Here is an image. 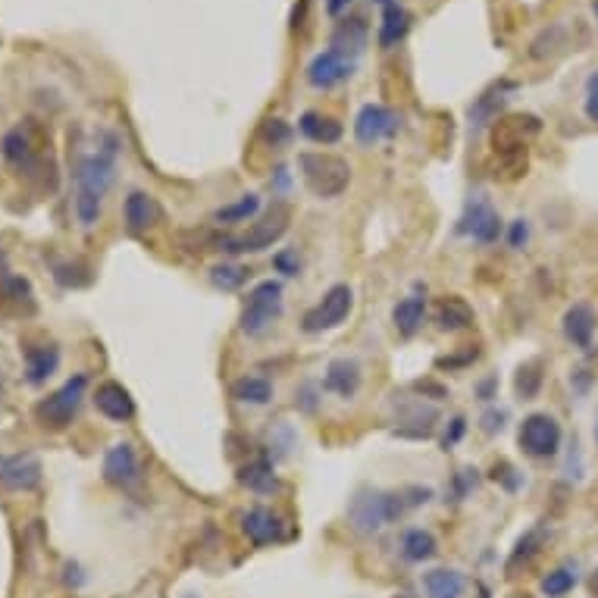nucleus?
<instances>
[{"mask_svg":"<svg viewBox=\"0 0 598 598\" xmlns=\"http://www.w3.org/2000/svg\"><path fill=\"white\" fill-rule=\"evenodd\" d=\"M116 154L119 138L113 132H104L98 148L82 154L76 160V220L82 229H94L101 223L104 198L110 185L116 182Z\"/></svg>","mask_w":598,"mask_h":598,"instance_id":"1","label":"nucleus"},{"mask_svg":"<svg viewBox=\"0 0 598 598\" xmlns=\"http://www.w3.org/2000/svg\"><path fill=\"white\" fill-rule=\"evenodd\" d=\"M414 505L408 492L389 489H357L348 501V526L361 536L382 533L386 526L398 523Z\"/></svg>","mask_w":598,"mask_h":598,"instance_id":"2","label":"nucleus"},{"mask_svg":"<svg viewBox=\"0 0 598 598\" xmlns=\"http://www.w3.org/2000/svg\"><path fill=\"white\" fill-rule=\"evenodd\" d=\"M298 170L304 185L317 198H339L351 185V163L345 157L326 154V151H304L298 154Z\"/></svg>","mask_w":598,"mask_h":598,"instance_id":"3","label":"nucleus"},{"mask_svg":"<svg viewBox=\"0 0 598 598\" xmlns=\"http://www.w3.org/2000/svg\"><path fill=\"white\" fill-rule=\"evenodd\" d=\"M289 220H292V210L285 207V204H273L263 217L254 220V226L242 235H223L217 248L223 254H260V251H267L273 248L279 238L289 232Z\"/></svg>","mask_w":598,"mask_h":598,"instance_id":"4","label":"nucleus"},{"mask_svg":"<svg viewBox=\"0 0 598 598\" xmlns=\"http://www.w3.org/2000/svg\"><path fill=\"white\" fill-rule=\"evenodd\" d=\"M279 317H282V282L263 279L248 292L242 317H238V329H242L248 339H260L276 326Z\"/></svg>","mask_w":598,"mask_h":598,"instance_id":"5","label":"nucleus"},{"mask_svg":"<svg viewBox=\"0 0 598 598\" xmlns=\"http://www.w3.org/2000/svg\"><path fill=\"white\" fill-rule=\"evenodd\" d=\"M85 392H88V376L76 373L73 379H66L57 392H51V395L35 404V420L44 429H54V433H60V429H66L69 423L76 420L82 401H85Z\"/></svg>","mask_w":598,"mask_h":598,"instance_id":"6","label":"nucleus"},{"mask_svg":"<svg viewBox=\"0 0 598 598\" xmlns=\"http://www.w3.org/2000/svg\"><path fill=\"white\" fill-rule=\"evenodd\" d=\"M561 442H564V429L548 411H536L530 417H523L517 426V445L526 458H533V461L555 458L561 451Z\"/></svg>","mask_w":598,"mask_h":598,"instance_id":"7","label":"nucleus"},{"mask_svg":"<svg viewBox=\"0 0 598 598\" xmlns=\"http://www.w3.org/2000/svg\"><path fill=\"white\" fill-rule=\"evenodd\" d=\"M351 310H354V289H351V285H345V282H339V285H332V289L307 310L304 320H301V329L310 332V336H317V332H329V329L342 326L351 317Z\"/></svg>","mask_w":598,"mask_h":598,"instance_id":"8","label":"nucleus"},{"mask_svg":"<svg viewBox=\"0 0 598 598\" xmlns=\"http://www.w3.org/2000/svg\"><path fill=\"white\" fill-rule=\"evenodd\" d=\"M458 235L473 238L476 245H495L505 235V223H501L498 210L486 195H473L458 220Z\"/></svg>","mask_w":598,"mask_h":598,"instance_id":"9","label":"nucleus"},{"mask_svg":"<svg viewBox=\"0 0 598 598\" xmlns=\"http://www.w3.org/2000/svg\"><path fill=\"white\" fill-rule=\"evenodd\" d=\"M104 483H110L113 489H135L141 483V461L132 442H113L104 454Z\"/></svg>","mask_w":598,"mask_h":598,"instance_id":"10","label":"nucleus"},{"mask_svg":"<svg viewBox=\"0 0 598 598\" xmlns=\"http://www.w3.org/2000/svg\"><path fill=\"white\" fill-rule=\"evenodd\" d=\"M0 154H4V160L13 166V170L26 173V176H35L38 166H41V148L35 141V129L29 123L13 126L4 135V141H0Z\"/></svg>","mask_w":598,"mask_h":598,"instance_id":"11","label":"nucleus"},{"mask_svg":"<svg viewBox=\"0 0 598 598\" xmlns=\"http://www.w3.org/2000/svg\"><path fill=\"white\" fill-rule=\"evenodd\" d=\"M401 129V119L395 110L382 107V104H367L361 107V113L354 116V138L361 141L364 148H373L379 141L395 138Z\"/></svg>","mask_w":598,"mask_h":598,"instance_id":"12","label":"nucleus"},{"mask_svg":"<svg viewBox=\"0 0 598 598\" xmlns=\"http://www.w3.org/2000/svg\"><path fill=\"white\" fill-rule=\"evenodd\" d=\"M41 461L35 454H0V489L7 492H32L41 486Z\"/></svg>","mask_w":598,"mask_h":598,"instance_id":"13","label":"nucleus"},{"mask_svg":"<svg viewBox=\"0 0 598 598\" xmlns=\"http://www.w3.org/2000/svg\"><path fill=\"white\" fill-rule=\"evenodd\" d=\"M561 332L564 339L577 348V351H592L595 348V332H598V317L595 310L586 301H577L564 310V320H561Z\"/></svg>","mask_w":598,"mask_h":598,"instance_id":"14","label":"nucleus"},{"mask_svg":"<svg viewBox=\"0 0 598 598\" xmlns=\"http://www.w3.org/2000/svg\"><path fill=\"white\" fill-rule=\"evenodd\" d=\"M94 408H98L113 423H129L135 417V398L123 382L107 379L94 389Z\"/></svg>","mask_w":598,"mask_h":598,"instance_id":"15","label":"nucleus"},{"mask_svg":"<svg viewBox=\"0 0 598 598\" xmlns=\"http://www.w3.org/2000/svg\"><path fill=\"white\" fill-rule=\"evenodd\" d=\"M361 382H364V367L357 364L354 357H336V361H329V367H326L323 389L342 401H351L357 392H361Z\"/></svg>","mask_w":598,"mask_h":598,"instance_id":"16","label":"nucleus"},{"mask_svg":"<svg viewBox=\"0 0 598 598\" xmlns=\"http://www.w3.org/2000/svg\"><path fill=\"white\" fill-rule=\"evenodd\" d=\"M351 73H354V60H348V57H342L336 51H323V54H317L314 60H310L307 82L314 88L326 91V88H336L345 79H351Z\"/></svg>","mask_w":598,"mask_h":598,"instance_id":"17","label":"nucleus"},{"mask_svg":"<svg viewBox=\"0 0 598 598\" xmlns=\"http://www.w3.org/2000/svg\"><path fill=\"white\" fill-rule=\"evenodd\" d=\"M436 423H439V411L433 408V404L411 401V404H404V408H401L395 433L401 439H429L436 433Z\"/></svg>","mask_w":598,"mask_h":598,"instance_id":"18","label":"nucleus"},{"mask_svg":"<svg viewBox=\"0 0 598 598\" xmlns=\"http://www.w3.org/2000/svg\"><path fill=\"white\" fill-rule=\"evenodd\" d=\"M242 530H245V536H248L257 548L276 545V542L285 539V523H282V517L273 514L270 508H248V511L242 514Z\"/></svg>","mask_w":598,"mask_h":598,"instance_id":"19","label":"nucleus"},{"mask_svg":"<svg viewBox=\"0 0 598 598\" xmlns=\"http://www.w3.org/2000/svg\"><path fill=\"white\" fill-rule=\"evenodd\" d=\"M0 301H4L7 307H13L16 314H22V317H32L38 310L32 282L26 276L7 270V267H0Z\"/></svg>","mask_w":598,"mask_h":598,"instance_id":"20","label":"nucleus"},{"mask_svg":"<svg viewBox=\"0 0 598 598\" xmlns=\"http://www.w3.org/2000/svg\"><path fill=\"white\" fill-rule=\"evenodd\" d=\"M123 220L129 235H145L160 223V204L148 195V191H129L123 204Z\"/></svg>","mask_w":598,"mask_h":598,"instance_id":"21","label":"nucleus"},{"mask_svg":"<svg viewBox=\"0 0 598 598\" xmlns=\"http://www.w3.org/2000/svg\"><path fill=\"white\" fill-rule=\"evenodd\" d=\"M511 91H514L511 82H498L486 94H480V98H476V104L470 107V129H473V135L483 132L486 126H495L498 110L508 104V94Z\"/></svg>","mask_w":598,"mask_h":598,"instance_id":"22","label":"nucleus"},{"mask_svg":"<svg viewBox=\"0 0 598 598\" xmlns=\"http://www.w3.org/2000/svg\"><path fill=\"white\" fill-rule=\"evenodd\" d=\"M367 38H370V29H367V22L361 16H348L342 19L336 32H332V44H329V51H336L348 60H354L357 54L367 47Z\"/></svg>","mask_w":598,"mask_h":598,"instance_id":"23","label":"nucleus"},{"mask_svg":"<svg viewBox=\"0 0 598 598\" xmlns=\"http://www.w3.org/2000/svg\"><path fill=\"white\" fill-rule=\"evenodd\" d=\"M235 480H238V486H245L254 495H273V492L282 489L279 476H276V467L267 458H254V461L242 464V467H238V473H235Z\"/></svg>","mask_w":598,"mask_h":598,"instance_id":"24","label":"nucleus"},{"mask_svg":"<svg viewBox=\"0 0 598 598\" xmlns=\"http://www.w3.org/2000/svg\"><path fill=\"white\" fill-rule=\"evenodd\" d=\"M426 295H408L392 307V326L401 339H414L426 323Z\"/></svg>","mask_w":598,"mask_h":598,"instance_id":"25","label":"nucleus"},{"mask_svg":"<svg viewBox=\"0 0 598 598\" xmlns=\"http://www.w3.org/2000/svg\"><path fill=\"white\" fill-rule=\"evenodd\" d=\"M60 370V348L57 345H32L26 348V382L44 386L47 379Z\"/></svg>","mask_w":598,"mask_h":598,"instance_id":"26","label":"nucleus"},{"mask_svg":"<svg viewBox=\"0 0 598 598\" xmlns=\"http://www.w3.org/2000/svg\"><path fill=\"white\" fill-rule=\"evenodd\" d=\"M398 552H401V558L408 561V564H423V561H433L436 558L439 542H436L433 533L423 530V526H411V530H404Z\"/></svg>","mask_w":598,"mask_h":598,"instance_id":"27","label":"nucleus"},{"mask_svg":"<svg viewBox=\"0 0 598 598\" xmlns=\"http://www.w3.org/2000/svg\"><path fill=\"white\" fill-rule=\"evenodd\" d=\"M298 129L307 141H314V145H336L342 138V123L339 119H332L326 113H317V110H307L301 119H298Z\"/></svg>","mask_w":598,"mask_h":598,"instance_id":"28","label":"nucleus"},{"mask_svg":"<svg viewBox=\"0 0 598 598\" xmlns=\"http://www.w3.org/2000/svg\"><path fill=\"white\" fill-rule=\"evenodd\" d=\"M467 589L464 573L448 570V567H436L423 573V592L426 598H461Z\"/></svg>","mask_w":598,"mask_h":598,"instance_id":"29","label":"nucleus"},{"mask_svg":"<svg viewBox=\"0 0 598 598\" xmlns=\"http://www.w3.org/2000/svg\"><path fill=\"white\" fill-rule=\"evenodd\" d=\"M411 22H414V16H411L408 10H404L401 4H389L386 10H382V22H379V44L386 47V51L398 47L404 38H408Z\"/></svg>","mask_w":598,"mask_h":598,"instance_id":"30","label":"nucleus"},{"mask_svg":"<svg viewBox=\"0 0 598 598\" xmlns=\"http://www.w3.org/2000/svg\"><path fill=\"white\" fill-rule=\"evenodd\" d=\"M436 326L442 332H461V329H470L473 326V307L458 298V295H448L439 301L436 307Z\"/></svg>","mask_w":598,"mask_h":598,"instance_id":"31","label":"nucleus"},{"mask_svg":"<svg viewBox=\"0 0 598 598\" xmlns=\"http://www.w3.org/2000/svg\"><path fill=\"white\" fill-rule=\"evenodd\" d=\"M232 398L251 404V408H263L273 401V382L267 376H242L232 382Z\"/></svg>","mask_w":598,"mask_h":598,"instance_id":"32","label":"nucleus"},{"mask_svg":"<svg viewBox=\"0 0 598 598\" xmlns=\"http://www.w3.org/2000/svg\"><path fill=\"white\" fill-rule=\"evenodd\" d=\"M260 213V195H242L238 201H232V204H223L217 213H213V223H220V226H238V223H248V220H254Z\"/></svg>","mask_w":598,"mask_h":598,"instance_id":"33","label":"nucleus"},{"mask_svg":"<svg viewBox=\"0 0 598 598\" xmlns=\"http://www.w3.org/2000/svg\"><path fill=\"white\" fill-rule=\"evenodd\" d=\"M248 279H251V270L242 267V263H220V267L210 270L213 289H220V292H238Z\"/></svg>","mask_w":598,"mask_h":598,"instance_id":"34","label":"nucleus"},{"mask_svg":"<svg viewBox=\"0 0 598 598\" xmlns=\"http://www.w3.org/2000/svg\"><path fill=\"white\" fill-rule=\"evenodd\" d=\"M545 542V530L542 526H533V530H526L517 545H514V552H511V561H508V570H517L520 564H530L536 555H539V548Z\"/></svg>","mask_w":598,"mask_h":598,"instance_id":"35","label":"nucleus"},{"mask_svg":"<svg viewBox=\"0 0 598 598\" xmlns=\"http://www.w3.org/2000/svg\"><path fill=\"white\" fill-rule=\"evenodd\" d=\"M542 382H545V373H542V361H530L523 364L514 376V389L523 401H533L539 392H542Z\"/></svg>","mask_w":598,"mask_h":598,"instance_id":"36","label":"nucleus"},{"mask_svg":"<svg viewBox=\"0 0 598 598\" xmlns=\"http://www.w3.org/2000/svg\"><path fill=\"white\" fill-rule=\"evenodd\" d=\"M577 567H570V564H564V567H555L548 577H542V595L545 598H564L567 592H573V586H577Z\"/></svg>","mask_w":598,"mask_h":598,"instance_id":"37","label":"nucleus"},{"mask_svg":"<svg viewBox=\"0 0 598 598\" xmlns=\"http://www.w3.org/2000/svg\"><path fill=\"white\" fill-rule=\"evenodd\" d=\"M260 138L267 141V145H273V148H282V145H289V141H292V129H289V123H282V119H263Z\"/></svg>","mask_w":598,"mask_h":598,"instance_id":"38","label":"nucleus"},{"mask_svg":"<svg viewBox=\"0 0 598 598\" xmlns=\"http://www.w3.org/2000/svg\"><path fill=\"white\" fill-rule=\"evenodd\" d=\"M273 267H276V273H282V276H301V257H298L295 248H285V251H279V254L273 257Z\"/></svg>","mask_w":598,"mask_h":598,"instance_id":"39","label":"nucleus"},{"mask_svg":"<svg viewBox=\"0 0 598 598\" xmlns=\"http://www.w3.org/2000/svg\"><path fill=\"white\" fill-rule=\"evenodd\" d=\"M492 480H495V483H501V486H505L508 492H517V489L523 486V473H517L511 464L501 461V464H495V467H492Z\"/></svg>","mask_w":598,"mask_h":598,"instance_id":"40","label":"nucleus"},{"mask_svg":"<svg viewBox=\"0 0 598 598\" xmlns=\"http://www.w3.org/2000/svg\"><path fill=\"white\" fill-rule=\"evenodd\" d=\"M88 267H82V263H60V267L54 270V279L60 285H66V289H79V285H85L82 279H76V273H85Z\"/></svg>","mask_w":598,"mask_h":598,"instance_id":"41","label":"nucleus"},{"mask_svg":"<svg viewBox=\"0 0 598 598\" xmlns=\"http://www.w3.org/2000/svg\"><path fill=\"white\" fill-rule=\"evenodd\" d=\"M467 433V420L458 414V417H451L448 420V429H445V436H442V451H451L454 445H458Z\"/></svg>","mask_w":598,"mask_h":598,"instance_id":"42","label":"nucleus"},{"mask_svg":"<svg viewBox=\"0 0 598 598\" xmlns=\"http://www.w3.org/2000/svg\"><path fill=\"white\" fill-rule=\"evenodd\" d=\"M508 245H511L514 251H523L526 245H530V223H526L523 217L514 220V223L508 226Z\"/></svg>","mask_w":598,"mask_h":598,"instance_id":"43","label":"nucleus"},{"mask_svg":"<svg viewBox=\"0 0 598 598\" xmlns=\"http://www.w3.org/2000/svg\"><path fill=\"white\" fill-rule=\"evenodd\" d=\"M583 110H586V119L589 123H598V69L589 76L586 82V101H583Z\"/></svg>","mask_w":598,"mask_h":598,"instance_id":"44","label":"nucleus"},{"mask_svg":"<svg viewBox=\"0 0 598 598\" xmlns=\"http://www.w3.org/2000/svg\"><path fill=\"white\" fill-rule=\"evenodd\" d=\"M483 429L492 436V433H501L505 429V411H489L486 417H483Z\"/></svg>","mask_w":598,"mask_h":598,"instance_id":"45","label":"nucleus"},{"mask_svg":"<svg viewBox=\"0 0 598 598\" xmlns=\"http://www.w3.org/2000/svg\"><path fill=\"white\" fill-rule=\"evenodd\" d=\"M495 392H498V376H489V379L480 382V386H476V398H480V401H492Z\"/></svg>","mask_w":598,"mask_h":598,"instance_id":"46","label":"nucleus"},{"mask_svg":"<svg viewBox=\"0 0 598 598\" xmlns=\"http://www.w3.org/2000/svg\"><path fill=\"white\" fill-rule=\"evenodd\" d=\"M351 7V0H326V13L329 16H342Z\"/></svg>","mask_w":598,"mask_h":598,"instance_id":"47","label":"nucleus"},{"mask_svg":"<svg viewBox=\"0 0 598 598\" xmlns=\"http://www.w3.org/2000/svg\"><path fill=\"white\" fill-rule=\"evenodd\" d=\"M589 589H592V592H595V595H598V570H595V577H592V580H589Z\"/></svg>","mask_w":598,"mask_h":598,"instance_id":"48","label":"nucleus"},{"mask_svg":"<svg viewBox=\"0 0 598 598\" xmlns=\"http://www.w3.org/2000/svg\"><path fill=\"white\" fill-rule=\"evenodd\" d=\"M592 13H595V22H598V0H592Z\"/></svg>","mask_w":598,"mask_h":598,"instance_id":"49","label":"nucleus"},{"mask_svg":"<svg viewBox=\"0 0 598 598\" xmlns=\"http://www.w3.org/2000/svg\"><path fill=\"white\" fill-rule=\"evenodd\" d=\"M376 4H382V7H389V4H395V0H376Z\"/></svg>","mask_w":598,"mask_h":598,"instance_id":"50","label":"nucleus"},{"mask_svg":"<svg viewBox=\"0 0 598 598\" xmlns=\"http://www.w3.org/2000/svg\"><path fill=\"white\" fill-rule=\"evenodd\" d=\"M392 598H414V595H392Z\"/></svg>","mask_w":598,"mask_h":598,"instance_id":"51","label":"nucleus"},{"mask_svg":"<svg viewBox=\"0 0 598 598\" xmlns=\"http://www.w3.org/2000/svg\"><path fill=\"white\" fill-rule=\"evenodd\" d=\"M595 442H598V423H595Z\"/></svg>","mask_w":598,"mask_h":598,"instance_id":"52","label":"nucleus"}]
</instances>
